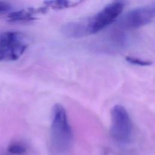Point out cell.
Masks as SVG:
<instances>
[{"mask_svg": "<svg viewBox=\"0 0 155 155\" xmlns=\"http://www.w3.org/2000/svg\"><path fill=\"white\" fill-rule=\"evenodd\" d=\"M28 43L26 36L18 31H7L0 35V62L18 59Z\"/></svg>", "mask_w": 155, "mask_h": 155, "instance_id": "3", "label": "cell"}, {"mask_svg": "<svg viewBox=\"0 0 155 155\" xmlns=\"http://www.w3.org/2000/svg\"><path fill=\"white\" fill-rule=\"evenodd\" d=\"M7 150L9 153L12 154L21 155L24 154L26 152L27 149L22 145L18 143H13L8 147Z\"/></svg>", "mask_w": 155, "mask_h": 155, "instance_id": "8", "label": "cell"}, {"mask_svg": "<svg viewBox=\"0 0 155 155\" xmlns=\"http://www.w3.org/2000/svg\"><path fill=\"white\" fill-rule=\"evenodd\" d=\"M51 139L54 147L60 151L68 150L73 141V131L64 106L56 104L51 110Z\"/></svg>", "mask_w": 155, "mask_h": 155, "instance_id": "2", "label": "cell"}, {"mask_svg": "<svg viewBox=\"0 0 155 155\" xmlns=\"http://www.w3.org/2000/svg\"><path fill=\"white\" fill-rule=\"evenodd\" d=\"M111 124L110 133L117 142L126 143L132 136V123L125 108L121 105H115L111 110Z\"/></svg>", "mask_w": 155, "mask_h": 155, "instance_id": "4", "label": "cell"}, {"mask_svg": "<svg viewBox=\"0 0 155 155\" xmlns=\"http://www.w3.org/2000/svg\"><path fill=\"white\" fill-rule=\"evenodd\" d=\"M46 7H41L37 9L30 8L28 10H19L13 12L7 16V20L11 22H27L35 19L34 16L38 13H44Z\"/></svg>", "mask_w": 155, "mask_h": 155, "instance_id": "6", "label": "cell"}, {"mask_svg": "<svg viewBox=\"0 0 155 155\" xmlns=\"http://www.w3.org/2000/svg\"><path fill=\"white\" fill-rule=\"evenodd\" d=\"M155 4L143 5L131 9L122 18L120 24L128 29H135L150 23L154 18Z\"/></svg>", "mask_w": 155, "mask_h": 155, "instance_id": "5", "label": "cell"}, {"mask_svg": "<svg viewBox=\"0 0 155 155\" xmlns=\"http://www.w3.org/2000/svg\"><path fill=\"white\" fill-rule=\"evenodd\" d=\"M12 9V5L6 2L0 1V14L5 13Z\"/></svg>", "mask_w": 155, "mask_h": 155, "instance_id": "10", "label": "cell"}, {"mask_svg": "<svg viewBox=\"0 0 155 155\" xmlns=\"http://www.w3.org/2000/svg\"><path fill=\"white\" fill-rule=\"evenodd\" d=\"M124 7V1H113L93 16L85 19L75 21V28L79 37L95 34L107 27L117 18Z\"/></svg>", "mask_w": 155, "mask_h": 155, "instance_id": "1", "label": "cell"}, {"mask_svg": "<svg viewBox=\"0 0 155 155\" xmlns=\"http://www.w3.org/2000/svg\"><path fill=\"white\" fill-rule=\"evenodd\" d=\"M81 1H49L44 2V4L53 9H62L68 8L79 4Z\"/></svg>", "mask_w": 155, "mask_h": 155, "instance_id": "7", "label": "cell"}, {"mask_svg": "<svg viewBox=\"0 0 155 155\" xmlns=\"http://www.w3.org/2000/svg\"><path fill=\"white\" fill-rule=\"evenodd\" d=\"M125 59L127 62H128L130 64H134V65H137L140 66H148L152 64V62L150 61H147L143 60L138 58L133 57V56H127L125 58Z\"/></svg>", "mask_w": 155, "mask_h": 155, "instance_id": "9", "label": "cell"}]
</instances>
